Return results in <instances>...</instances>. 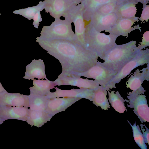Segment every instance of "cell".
Wrapping results in <instances>:
<instances>
[{
    "label": "cell",
    "mask_w": 149,
    "mask_h": 149,
    "mask_svg": "<svg viewBox=\"0 0 149 149\" xmlns=\"http://www.w3.org/2000/svg\"><path fill=\"white\" fill-rule=\"evenodd\" d=\"M36 40L48 54L59 61L62 73L78 74L88 70L98 61L95 54L76 40Z\"/></svg>",
    "instance_id": "1"
},
{
    "label": "cell",
    "mask_w": 149,
    "mask_h": 149,
    "mask_svg": "<svg viewBox=\"0 0 149 149\" xmlns=\"http://www.w3.org/2000/svg\"><path fill=\"white\" fill-rule=\"evenodd\" d=\"M118 37L111 33L107 35L100 32L89 22H85L86 48L100 59L116 44V40Z\"/></svg>",
    "instance_id": "2"
},
{
    "label": "cell",
    "mask_w": 149,
    "mask_h": 149,
    "mask_svg": "<svg viewBox=\"0 0 149 149\" xmlns=\"http://www.w3.org/2000/svg\"><path fill=\"white\" fill-rule=\"evenodd\" d=\"M136 42V41L132 40L123 44H116L101 59L104 61L100 63L105 68L118 72L139 51Z\"/></svg>",
    "instance_id": "3"
},
{
    "label": "cell",
    "mask_w": 149,
    "mask_h": 149,
    "mask_svg": "<svg viewBox=\"0 0 149 149\" xmlns=\"http://www.w3.org/2000/svg\"><path fill=\"white\" fill-rule=\"evenodd\" d=\"M72 23L65 19H55L50 26H44L38 39L50 40L63 39L75 40V34L72 29Z\"/></svg>",
    "instance_id": "4"
},
{
    "label": "cell",
    "mask_w": 149,
    "mask_h": 149,
    "mask_svg": "<svg viewBox=\"0 0 149 149\" xmlns=\"http://www.w3.org/2000/svg\"><path fill=\"white\" fill-rule=\"evenodd\" d=\"M84 12L83 5L81 3L77 5L72 6L63 17L65 19L74 23L75 40L86 48L85 22L84 18Z\"/></svg>",
    "instance_id": "5"
},
{
    "label": "cell",
    "mask_w": 149,
    "mask_h": 149,
    "mask_svg": "<svg viewBox=\"0 0 149 149\" xmlns=\"http://www.w3.org/2000/svg\"><path fill=\"white\" fill-rule=\"evenodd\" d=\"M149 63V49L139 51L136 55L127 63L118 72L111 80V89L116 88L115 84L129 75L134 69L140 66Z\"/></svg>",
    "instance_id": "6"
},
{
    "label": "cell",
    "mask_w": 149,
    "mask_h": 149,
    "mask_svg": "<svg viewBox=\"0 0 149 149\" xmlns=\"http://www.w3.org/2000/svg\"><path fill=\"white\" fill-rule=\"evenodd\" d=\"M117 73L116 72L104 67L100 62L97 61L88 70L75 75L94 79L100 86L105 88L108 91L111 89L110 85L111 80Z\"/></svg>",
    "instance_id": "7"
},
{
    "label": "cell",
    "mask_w": 149,
    "mask_h": 149,
    "mask_svg": "<svg viewBox=\"0 0 149 149\" xmlns=\"http://www.w3.org/2000/svg\"><path fill=\"white\" fill-rule=\"evenodd\" d=\"M129 105L127 107L134 108L133 111L141 123L149 122V108L146 96L133 91L127 93Z\"/></svg>",
    "instance_id": "8"
},
{
    "label": "cell",
    "mask_w": 149,
    "mask_h": 149,
    "mask_svg": "<svg viewBox=\"0 0 149 149\" xmlns=\"http://www.w3.org/2000/svg\"><path fill=\"white\" fill-rule=\"evenodd\" d=\"M54 82L56 86L71 85L81 88L95 89L100 86L94 80L82 78L78 76L70 74L61 73Z\"/></svg>",
    "instance_id": "9"
},
{
    "label": "cell",
    "mask_w": 149,
    "mask_h": 149,
    "mask_svg": "<svg viewBox=\"0 0 149 149\" xmlns=\"http://www.w3.org/2000/svg\"><path fill=\"white\" fill-rule=\"evenodd\" d=\"M139 18L136 16L129 18H118L114 25L107 32L118 37L122 36L127 38L128 34L133 31L139 29L141 31V27L139 25L133 26L135 22H139Z\"/></svg>",
    "instance_id": "10"
},
{
    "label": "cell",
    "mask_w": 149,
    "mask_h": 149,
    "mask_svg": "<svg viewBox=\"0 0 149 149\" xmlns=\"http://www.w3.org/2000/svg\"><path fill=\"white\" fill-rule=\"evenodd\" d=\"M118 19L115 12L106 15L94 13L88 22L99 32L104 31L107 32L114 25Z\"/></svg>",
    "instance_id": "11"
},
{
    "label": "cell",
    "mask_w": 149,
    "mask_h": 149,
    "mask_svg": "<svg viewBox=\"0 0 149 149\" xmlns=\"http://www.w3.org/2000/svg\"><path fill=\"white\" fill-rule=\"evenodd\" d=\"M44 9L55 19L63 16L72 6L70 0H45Z\"/></svg>",
    "instance_id": "12"
},
{
    "label": "cell",
    "mask_w": 149,
    "mask_h": 149,
    "mask_svg": "<svg viewBox=\"0 0 149 149\" xmlns=\"http://www.w3.org/2000/svg\"><path fill=\"white\" fill-rule=\"evenodd\" d=\"M55 92H50L47 95L48 99L54 98L62 97L73 98L79 100L82 98L88 99L91 101L94 89L88 88L72 89L64 90L56 87Z\"/></svg>",
    "instance_id": "13"
},
{
    "label": "cell",
    "mask_w": 149,
    "mask_h": 149,
    "mask_svg": "<svg viewBox=\"0 0 149 149\" xmlns=\"http://www.w3.org/2000/svg\"><path fill=\"white\" fill-rule=\"evenodd\" d=\"M0 106L29 107L28 95L6 91L0 94Z\"/></svg>",
    "instance_id": "14"
},
{
    "label": "cell",
    "mask_w": 149,
    "mask_h": 149,
    "mask_svg": "<svg viewBox=\"0 0 149 149\" xmlns=\"http://www.w3.org/2000/svg\"><path fill=\"white\" fill-rule=\"evenodd\" d=\"M28 107L0 106V117L4 120H17L26 121L29 113Z\"/></svg>",
    "instance_id": "15"
},
{
    "label": "cell",
    "mask_w": 149,
    "mask_h": 149,
    "mask_svg": "<svg viewBox=\"0 0 149 149\" xmlns=\"http://www.w3.org/2000/svg\"><path fill=\"white\" fill-rule=\"evenodd\" d=\"M78 100L77 98L68 97L48 99L46 111L53 116L56 113L65 110Z\"/></svg>",
    "instance_id": "16"
},
{
    "label": "cell",
    "mask_w": 149,
    "mask_h": 149,
    "mask_svg": "<svg viewBox=\"0 0 149 149\" xmlns=\"http://www.w3.org/2000/svg\"><path fill=\"white\" fill-rule=\"evenodd\" d=\"M45 66L43 60L40 59H34L26 67L25 76L23 77L28 80L47 79L45 72Z\"/></svg>",
    "instance_id": "17"
},
{
    "label": "cell",
    "mask_w": 149,
    "mask_h": 149,
    "mask_svg": "<svg viewBox=\"0 0 149 149\" xmlns=\"http://www.w3.org/2000/svg\"><path fill=\"white\" fill-rule=\"evenodd\" d=\"M145 80H149L142 72H141L139 70L137 69L128 78L126 83V87L139 94H144L146 91L144 90L142 84Z\"/></svg>",
    "instance_id": "18"
},
{
    "label": "cell",
    "mask_w": 149,
    "mask_h": 149,
    "mask_svg": "<svg viewBox=\"0 0 149 149\" xmlns=\"http://www.w3.org/2000/svg\"><path fill=\"white\" fill-rule=\"evenodd\" d=\"M134 0H130L118 5L115 13L118 18H129L135 17L137 9Z\"/></svg>",
    "instance_id": "19"
},
{
    "label": "cell",
    "mask_w": 149,
    "mask_h": 149,
    "mask_svg": "<svg viewBox=\"0 0 149 149\" xmlns=\"http://www.w3.org/2000/svg\"><path fill=\"white\" fill-rule=\"evenodd\" d=\"M117 0H83L81 3L84 8V18L88 22L91 17L104 5Z\"/></svg>",
    "instance_id": "20"
},
{
    "label": "cell",
    "mask_w": 149,
    "mask_h": 149,
    "mask_svg": "<svg viewBox=\"0 0 149 149\" xmlns=\"http://www.w3.org/2000/svg\"><path fill=\"white\" fill-rule=\"evenodd\" d=\"M52 117L46 111L29 109L28 116L26 122L32 126L40 127L50 120Z\"/></svg>",
    "instance_id": "21"
},
{
    "label": "cell",
    "mask_w": 149,
    "mask_h": 149,
    "mask_svg": "<svg viewBox=\"0 0 149 149\" xmlns=\"http://www.w3.org/2000/svg\"><path fill=\"white\" fill-rule=\"evenodd\" d=\"M33 80V86L29 88L31 93L47 95L50 92V90L56 86L54 81L47 79Z\"/></svg>",
    "instance_id": "22"
},
{
    "label": "cell",
    "mask_w": 149,
    "mask_h": 149,
    "mask_svg": "<svg viewBox=\"0 0 149 149\" xmlns=\"http://www.w3.org/2000/svg\"><path fill=\"white\" fill-rule=\"evenodd\" d=\"M107 91L105 88L100 86L94 90L91 100L94 104L104 110L110 108L107 97Z\"/></svg>",
    "instance_id": "23"
},
{
    "label": "cell",
    "mask_w": 149,
    "mask_h": 149,
    "mask_svg": "<svg viewBox=\"0 0 149 149\" xmlns=\"http://www.w3.org/2000/svg\"><path fill=\"white\" fill-rule=\"evenodd\" d=\"M28 96L30 110L46 111L48 100L47 95L30 93Z\"/></svg>",
    "instance_id": "24"
},
{
    "label": "cell",
    "mask_w": 149,
    "mask_h": 149,
    "mask_svg": "<svg viewBox=\"0 0 149 149\" xmlns=\"http://www.w3.org/2000/svg\"><path fill=\"white\" fill-rule=\"evenodd\" d=\"M107 91L109 103L115 110L120 113H124L125 110L127 111L124 102H128V100H124L118 91H116L115 93L114 91H111V93L109 91Z\"/></svg>",
    "instance_id": "25"
},
{
    "label": "cell",
    "mask_w": 149,
    "mask_h": 149,
    "mask_svg": "<svg viewBox=\"0 0 149 149\" xmlns=\"http://www.w3.org/2000/svg\"><path fill=\"white\" fill-rule=\"evenodd\" d=\"M43 1H40L36 6L29 7L14 11L13 13L23 16L29 20L33 19L36 13L39 11H42L44 9Z\"/></svg>",
    "instance_id": "26"
},
{
    "label": "cell",
    "mask_w": 149,
    "mask_h": 149,
    "mask_svg": "<svg viewBox=\"0 0 149 149\" xmlns=\"http://www.w3.org/2000/svg\"><path fill=\"white\" fill-rule=\"evenodd\" d=\"M129 123L132 128L133 136L136 143L141 149H147V146L145 143L142 133L138 125H136V122L132 125L128 120Z\"/></svg>",
    "instance_id": "27"
},
{
    "label": "cell",
    "mask_w": 149,
    "mask_h": 149,
    "mask_svg": "<svg viewBox=\"0 0 149 149\" xmlns=\"http://www.w3.org/2000/svg\"><path fill=\"white\" fill-rule=\"evenodd\" d=\"M117 6L116 1L111 2L101 6L94 13L102 15H107L114 12Z\"/></svg>",
    "instance_id": "28"
},
{
    "label": "cell",
    "mask_w": 149,
    "mask_h": 149,
    "mask_svg": "<svg viewBox=\"0 0 149 149\" xmlns=\"http://www.w3.org/2000/svg\"><path fill=\"white\" fill-rule=\"evenodd\" d=\"M149 46V31L145 32L143 35L142 41L138 47V49L139 51Z\"/></svg>",
    "instance_id": "29"
},
{
    "label": "cell",
    "mask_w": 149,
    "mask_h": 149,
    "mask_svg": "<svg viewBox=\"0 0 149 149\" xmlns=\"http://www.w3.org/2000/svg\"><path fill=\"white\" fill-rule=\"evenodd\" d=\"M142 22L148 21L149 19V5L143 4L141 16L138 19Z\"/></svg>",
    "instance_id": "30"
},
{
    "label": "cell",
    "mask_w": 149,
    "mask_h": 149,
    "mask_svg": "<svg viewBox=\"0 0 149 149\" xmlns=\"http://www.w3.org/2000/svg\"><path fill=\"white\" fill-rule=\"evenodd\" d=\"M143 136L146 143L149 144V130L145 125L141 124Z\"/></svg>",
    "instance_id": "31"
},
{
    "label": "cell",
    "mask_w": 149,
    "mask_h": 149,
    "mask_svg": "<svg viewBox=\"0 0 149 149\" xmlns=\"http://www.w3.org/2000/svg\"><path fill=\"white\" fill-rule=\"evenodd\" d=\"M40 11H38L34 15L33 19V25L34 27L38 29L40 23V22L42 20L40 13Z\"/></svg>",
    "instance_id": "32"
},
{
    "label": "cell",
    "mask_w": 149,
    "mask_h": 149,
    "mask_svg": "<svg viewBox=\"0 0 149 149\" xmlns=\"http://www.w3.org/2000/svg\"><path fill=\"white\" fill-rule=\"evenodd\" d=\"M72 5H77L81 3L83 0H70Z\"/></svg>",
    "instance_id": "33"
},
{
    "label": "cell",
    "mask_w": 149,
    "mask_h": 149,
    "mask_svg": "<svg viewBox=\"0 0 149 149\" xmlns=\"http://www.w3.org/2000/svg\"><path fill=\"white\" fill-rule=\"evenodd\" d=\"M138 3L140 2L143 4H147L149 3V0H134Z\"/></svg>",
    "instance_id": "34"
},
{
    "label": "cell",
    "mask_w": 149,
    "mask_h": 149,
    "mask_svg": "<svg viewBox=\"0 0 149 149\" xmlns=\"http://www.w3.org/2000/svg\"><path fill=\"white\" fill-rule=\"evenodd\" d=\"M130 0H117L116 2L118 5L123 3Z\"/></svg>",
    "instance_id": "35"
},
{
    "label": "cell",
    "mask_w": 149,
    "mask_h": 149,
    "mask_svg": "<svg viewBox=\"0 0 149 149\" xmlns=\"http://www.w3.org/2000/svg\"><path fill=\"white\" fill-rule=\"evenodd\" d=\"M6 91L0 81V94Z\"/></svg>",
    "instance_id": "36"
},
{
    "label": "cell",
    "mask_w": 149,
    "mask_h": 149,
    "mask_svg": "<svg viewBox=\"0 0 149 149\" xmlns=\"http://www.w3.org/2000/svg\"><path fill=\"white\" fill-rule=\"evenodd\" d=\"M5 121V120L0 117V125L3 123Z\"/></svg>",
    "instance_id": "37"
},
{
    "label": "cell",
    "mask_w": 149,
    "mask_h": 149,
    "mask_svg": "<svg viewBox=\"0 0 149 149\" xmlns=\"http://www.w3.org/2000/svg\"><path fill=\"white\" fill-rule=\"evenodd\" d=\"M1 15V14L0 13V15Z\"/></svg>",
    "instance_id": "38"
}]
</instances>
